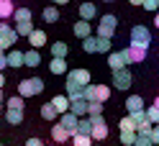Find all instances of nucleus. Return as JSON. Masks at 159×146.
I'll return each instance as SVG.
<instances>
[{"label": "nucleus", "instance_id": "43", "mask_svg": "<svg viewBox=\"0 0 159 146\" xmlns=\"http://www.w3.org/2000/svg\"><path fill=\"white\" fill-rule=\"evenodd\" d=\"M26 146H44V141H41V139H28Z\"/></svg>", "mask_w": 159, "mask_h": 146}, {"label": "nucleus", "instance_id": "21", "mask_svg": "<svg viewBox=\"0 0 159 146\" xmlns=\"http://www.w3.org/2000/svg\"><path fill=\"white\" fill-rule=\"evenodd\" d=\"M52 105L57 108V113H59V115L69 113V97H67V95H57V97H52Z\"/></svg>", "mask_w": 159, "mask_h": 146}, {"label": "nucleus", "instance_id": "17", "mask_svg": "<svg viewBox=\"0 0 159 146\" xmlns=\"http://www.w3.org/2000/svg\"><path fill=\"white\" fill-rule=\"evenodd\" d=\"M93 18H98L95 3H80V21H93Z\"/></svg>", "mask_w": 159, "mask_h": 146}, {"label": "nucleus", "instance_id": "38", "mask_svg": "<svg viewBox=\"0 0 159 146\" xmlns=\"http://www.w3.org/2000/svg\"><path fill=\"white\" fill-rule=\"evenodd\" d=\"M103 108H105V105L103 103H90V110H87V115H90V118H95V115H103Z\"/></svg>", "mask_w": 159, "mask_h": 146}, {"label": "nucleus", "instance_id": "10", "mask_svg": "<svg viewBox=\"0 0 159 146\" xmlns=\"http://www.w3.org/2000/svg\"><path fill=\"white\" fill-rule=\"evenodd\" d=\"M134 82V74L128 72V69H121V72H113V85H116V90H128Z\"/></svg>", "mask_w": 159, "mask_h": 146}, {"label": "nucleus", "instance_id": "5", "mask_svg": "<svg viewBox=\"0 0 159 146\" xmlns=\"http://www.w3.org/2000/svg\"><path fill=\"white\" fill-rule=\"evenodd\" d=\"M149 44H152V31L146 26H134L131 28V46L149 49Z\"/></svg>", "mask_w": 159, "mask_h": 146}, {"label": "nucleus", "instance_id": "40", "mask_svg": "<svg viewBox=\"0 0 159 146\" xmlns=\"http://www.w3.org/2000/svg\"><path fill=\"white\" fill-rule=\"evenodd\" d=\"M141 8H144V11H152V13H154V11L159 13V0H144Z\"/></svg>", "mask_w": 159, "mask_h": 146}, {"label": "nucleus", "instance_id": "31", "mask_svg": "<svg viewBox=\"0 0 159 146\" xmlns=\"http://www.w3.org/2000/svg\"><path fill=\"white\" fill-rule=\"evenodd\" d=\"M52 56H54V59H64V56H67V44L64 41L52 44Z\"/></svg>", "mask_w": 159, "mask_h": 146}, {"label": "nucleus", "instance_id": "13", "mask_svg": "<svg viewBox=\"0 0 159 146\" xmlns=\"http://www.w3.org/2000/svg\"><path fill=\"white\" fill-rule=\"evenodd\" d=\"M59 123H62L64 128L75 136V133H77V126H80V118H77L75 113H64V115H59Z\"/></svg>", "mask_w": 159, "mask_h": 146}, {"label": "nucleus", "instance_id": "33", "mask_svg": "<svg viewBox=\"0 0 159 146\" xmlns=\"http://www.w3.org/2000/svg\"><path fill=\"white\" fill-rule=\"evenodd\" d=\"M136 131H121V146H134Z\"/></svg>", "mask_w": 159, "mask_h": 146}, {"label": "nucleus", "instance_id": "48", "mask_svg": "<svg viewBox=\"0 0 159 146\" xmlns=\"http://www.w3.org/2000/svg\"><path fill=\"white\" fill-rule=\"evenodd\" d=\"M54 3H59V5H64V3H69V0H54Z\"/></svg>", "mask_w": 159, "mask_h": 146}, {"label": "nucleus", "instance_id": "3", "mask_svg": "<svg viewBox=\"0 0 159 146\" xmlns=\"http://www.w3.org/2000/svg\"><path fill=\"white\" fill-rule=\"evenodd\" d=\"M82 49L87 54H111V38H100V36H90L82 41Z\"/></svg>", "mask_w": 159, "mask_h": 146}, {"label": "nucleus", "instance_id": "47", "mask_svg": "<svg viewBox=\"0 0 159 146\" xmlns=\"http://www.w3.org/2000/svg\"><path fill=\"white\" fill-rule=\"evenodd\" d=\"M154 26H157V28H159V13H157V15H154Z\"/></svg>", "mask_w": 159, "mask_h": 146}, {"label": "nucleus", "instance_id": "7", "mask_svg": "<svg viewBox=\"0 0 159 146\" xmlns=\"http://www.w3.org/2000/svg\"><path fill=\"white\" fill-rule=\"evenodd\" d=\"M126 64H128L126 49H123V51H111V54H108V67H111V72H121V69H126Z\"/></svg>", "mask_w": 159, "mask_h": 146}, {"label": "nucleus", "instance_id": "28", "mask_svg": "<svg viewBox=\"0 0 159 146\" xmlns=\"http://www.w3.org/2000/svg\"><path fill=\"white\" fill-rule=\"evenodd\" d=\"M49 69H52V74H67V62L64 59H54V56H52Z\"/></svg>", "mask_w": 159, "mask_h": 146}, {"label": "nucleus", "instance_id": "18", "mask_svg": "<svg viewBox=\"0 0 159 146\" xmlns=\"http://www.w3.org/2000/svg\"><path fill=\"white\" fill-rule=\"evenodd\" d=\"M13 13H16L13 0H0V21H11Z\"/></svg>", "mask_w": 159, "mask_h": 146}, {"label": "nucleus", "instance_id": "44", "mask_svg": "<svg viewBox=\"0 0 159 146\" xmlns=\"http://www.w3.org/2000/svg\"><path fill=\"white\" fill-rule=\"evenodd\" d=\"M131 5H144V0H128Z\"/></svg>", "mask_w": 159, "mask_h": 146}, {"label": "nucleus", "instance_id": "6", "mask_svg": "<svg viewBox=\"0 0 159 146\" xmlns=\"http://www.w3.org/2000/svg\"><path fill=\"white\" fill-rule=\"evenodd\" d=\"M116 26H118V18L116 15H100V23H98V33L95 36H100V38H113L116 33Z\"/></svg>", "mask_w": 159, "mask_h": 146}, {"label": "nucleus", "instance_id": "26", "mask_svg": "<svg viewBox=\"0 0 159 146\" xmlns=\"http://www.w3.org/2000/svg\"><path fill=\"white\" fill-rule=\"evenodd\" d=\"M31 18H34L31 8H16V13H13V21L16 23H28Z\"/></svg>", "mask_w": 159, "mask_h": 146}, {"label": "nucleus", "instance_id": "46", "mask_svg": "<svg viewBox=\"0 0 159 146\" xmlns=\"http://www.w3.org/2000/svg\"><path fill=\"white\" fill-rule=\"evenodd\" d=\"M3 103H5V100H3V90H0V110H3Z\"/></svg>", "mask_w": 159, "mask_h": 146}, {"label": "nucleus", "instance_id": "1", "mask_svg": "<svg viewBox=\"0 0 159 146\" xmlns=\"http://www.w3.org/2000/svg\"><path fill=\"white\" fill-rule=\"evenodd\" d=\"M39 92H44V80L41 77H28V80L18 82V95L21 97H34Z\"/></svg>", "mask_w": 159, "mask_h": 146}, {"label": "nucleus", "instance_id": "22", "mask_svg": "<svg viewBox=\"0 0 159 146\" xmlns=\"http://www.w3.org/2000/svg\"><path fill=\"white\" fill-rule=\"evenodd\" d=\"M126 110L128 113H139V110H144V100H141V97H139V95H131V97H126Z\"/></svg>", "mask_w": 159, "mask_h": 146}, {"label": "nucleus", "instance_id": "14", "mask_svg": "<svg viewBox=\"0 0 159 146\" xmlns=\"http://www.w3.org/2000/svg\"><path fill=\"white\" fill-rule=\"evenodd\" d=\"M52 139H54L57 144H64V141L72 139V133H69L62 123H54V126H52Z\"/></svg>", "mask_w": 159, "mask_h": 146}, {"label": "nucleus", "instance_id": "34", "mask_svg": "<svg viewBox=\"0 0 159 146\" xmlns=\"http://www.w3.org/2000/svg\"><path fill=\"white\" fill-rule=\"evenodd\" d=\"M72 146H93V136H72Z\"/></svg>", "mask_w": 159, "mask_h": 146}, {"label": "nucleus", "instance_id": "2", "mask_svg": "<svg viewBox=\"0 0 159 146\" xmlns=\"http://www.w3.org/2000/svg\"><path fill=\"white\" fill-rule=\"evenodd\" d=\"M16 41H18L16 26H11L8 21H0V51H11Z\"/></svg>", "mask_w": 159, "mask_h": 146}, {"label": "nucleus", "instance_id": "37", "mask_svg": "<svg viewBox=\"0 0 159 146\" xmlns=\"http://www.w3.org/2000/svg\"><path fill=\"white\" fill-rule=\"evenodd\" d=\"M146 118L152 121V126H159V108H157V105L146 108Z\"/></svg>", "mask_w": 159, "mask_h": 146}, {"label": "nucleus", "instance_id": "16", "mask_svg": "<svg viewBox=\"0 0 159 146\" xmlns=\"http://www.w3.org/2000/svg\"><path fill=\"white\" fill-rule=\"evenodd\" d=\"M126 56H128V64H139L146 59V49H139V46H128L126 49Z\"/></svg>", "mask_w": 159, "mask_h": 146}, {"label": "nucleus", "instance_id": "49", "mask_svg": "<svg viewBox=\"0 0 159 146\" xmlns=\"http://www.w3.org/2000/svg\"><path fill=\"white\" fill-rule=\"evenodd\" d=\"M154 105H157V108H159V97H157V100H154Z\"/></svg>", "mask_w": 159, "mask_h": 146}, {"label": "nucleus", "instance_id": "41", "mask_svg": "<svg viewBox=\"0 0 159 146\" xmlns=\"http://www.w3.org/2000/svg\"><path fill=\"white\" fill-rule=\"evenodd\" d=\"M149 136H152V141H154V146H159V126H154V128L149 131Z\"/></svg>", "mask_w": 159, "mask_h": 146}, {"label": "nucleus", "instance_id": "36", "mask_svg": "<svg viewBox=\"0 0 159 146\" xmlns=\"http://www.w3.org/2000/svg\"><path fill=\"white\" fill-rule=\"evenodd\" d=\"M5 105H8L11 110H23V97H21V95H16V97H11Z\"/></svg>", "mask_w": 159, "mask_h": 146}, {"label": "nucleus", "instance_id": "4", "mask_svg": "<svg viewBox=\"0 0 159 146\" xmlns=\"http://www.w3.org/2000/svg\"><path fill=\"white\" fill-rule=\"evenodd\" d=\"M82 97H85V100H90V103L95 100V103H103L105 105L108 97H111V87H108V85H87Z\"/></svg>", "mask_w": 159, "mask_h": 146}, {"label": "nucleus", "instance_id": "12", "mask_svg": "<svg viewBox=\"0 0 159 146\" xmlns=\"http://www.w3.org/2000/svg\"><path fill=\"white\" fill-rule=\"evenodd\" d=\"M87 110H90V100H85V97H77V100H69V113H75L77 118H82V115H87Z\"/></svg>", "mask_w": 159, "mask_h": 146}, {"label": "nucleus", "instance_id": "20", "mask_svg": "<svg viewBox=\"0 0 159 146\" xmlns=\"http://www.w3.org/2000/svg\"><path fill=\"white\" fill-rule=\"evenodd\" d=\"M5 56H8V67H26L23 51H18V49H11V51H8Z\"/></svg>", "mask_w": 159, "mask_h": 146}, {"label": "nucleus", "instance_id": "35", "mask_svg": "<svg viewBox=\"0 0 159 146\" xmlns=\"http://www.w3.org/2000/svg\"><path fill=\"white\" fill-rule=\"evenodd\" d=\"M134 146H154V141H152V136H149V133H136Z\"/></svg>", "mask_w": 159, "mask_h": 146}, {"label": "nucleus", "instance_id": "25", "mask_svg": "<svg viewBox=\"0 0 159 146\" xmlns=\"http://www.w3.org/2000/svg\"><path fill=\"white\" fill-rule=\"evenodd\" d=\"M41 118H44V121H52V123H54V121L59 118V113H57V108L52 105V100L41 105Z\"/></svg>", "mask_w": 159, "mask_h": 146}, {"label": "nucleus", "instance_id": "11", "mask_svg": "<svg viewBox=\"0 0 159 146\" xmlns=\"http://www.w3.org/2000/svg\"><path fill=\"white\" fill-rule=\"evenodd\" d=\"M131 118H134V128H136V133H149V131H152V121L146 118V110L134 113Z\"/></svg>", "mask_w": 159, "mask_h": 146}, {"label": "nucleus", "instance_id": "32", "mask_svg": "<svg viewBox=\"0 0 159 146\" xmlns=\"http://www.w3.org/2000/svg\"><path fill=\"white\" fill-rule=\"evenodd\" d=\"M16 33H18V36H26V38H28V36L34 33V23H31V21H28V23H16Z\"/></svg>", "mask_w": 159, "mask_h": 146}, {"label": "nucleus", "instance_id": "51", "mask_svg": "<svg viewBox=\"0 0 159 146\" xmlns=\"http://www.w3.org/2000/svg\"><path fill=\"white\" fill-rule=\"evenodd\" d=\"M52 3H54V0H52Z\"/></svg>", "mask_w": 159, "mask_h": 146}, {"label": "nucleus", "instance_id": "23", "mask_svg": "<svg viewBox=\"0 0 159 146\" xmlns=\"http://www.w3.org/2000/svg\"><path fill=\"white\" fill-rule=\"evenodd\" d=\"M23 59H26V67H39L41 54H39V49H28V51H23Z\"/></svg>", "mask_w": 159, "mask_h": 146}, {"label": "nucleus", "instance_id": "9", "mask_svg": "<svg viewBox=\"0 0 159 146\" xmlns=\"http://www.w3.org/2000/svg\"><path fill=\"white\" fill-rule=\"evenodd\" d=\"M67 80L75 82V85H80V87H87V85L93 82V77H90L87 69H72V72H67Z\"/></svg>", "mask_w": 159, "mask_h": 146}, {"label": "nucleus", "instance_id": "27", "mask_svg": "<svg viewBox=\"0 0 159 146\" xmlns=\"http://www.w3.org/2000/svg\"><path fill=\"white\" fill-rule=\"evenodd\" d=\"M5 121H8V126H21L23 123V110H11L8 108L5 110Z\"/></svg>", "mask_w": 159, "mask_h": 146}, {"label": "nucleus", "instance_id": "29", "mask_svg": "<svg viewBox=\"0 0 159 146\" xmlns=\"http://www.w3.org/2000/svg\"><path fill=\"white\" fill-rule=\"evenodd\" d=\"M77 133H80V136H93V121H90V118H80ZM77 133H75V136H77Z\"/></svg>", "mask_w": 159, "mask_h": 146}, {"label": "nucleus", "instance_id": "19", "mask_svg": "<svg viewBox=\"0 0 159 146\" xmlns=\"http://www.w3.org/2000/svg\"><path fill=\"white\" fill-rule=\"evenodd\" d=\"M28 44H31L34 49H41L46 44V31H41V28H34V33L28 36Z\"/></svg>", "mask_w": 159, "mask_h": 146}, {"label": "nucleus", "instance_id": "39", "mask_svg": "<svg viewBox=\"0 0 159 146\" xmlns=\"http://www.w3.org/2000/svg\"><path fill=\"white\" fill-rule=\"evenodd\" d=\"M118 128H121V131H136V128H134V118H131V115H126V118H121V123H118Z\"/></svg>", "mask_w": 159, "mask_h": 146}, {"label": "nucleus", "instance_id": "24", "mask_svg": "<svg viewBox=\"0 0 159 146\" xmlns=\"http://www.w3.org/2000/svg\"><path fill=\"white\" fill-rule=\"evenodd\" d=\"M64 87H67V92H64V95L69 97V100H77V97H82V95H85V87H80V85L69 82V80H67V85H64Z\"/></svg>", "mask_w": 159, "mask_h": 146}, {"label": "nucleus", "instance_id": "15", "mask_svg": "<svg viewBox=\"0 0 159 146\" xmlns=\"http://www.w3.org/2000/svg\"><path fill=\"white\" fill-rule=\"evenodd\" d=\"M72 31H75L77 38H82V41H85V38H90V36H93V26H90V21H77Z\"/></svg>", "mask_w": 159, "mask_h": 146}, {"label": "nucleus", "instance_id": "42", "mask_svg": "<svg viewBox=\"0 0 159 146\" xmlns=\"http://www.w3.org/2000/svg\"><path fill=\"white\" fill-rule=\"evenodd\" d=\"M8 67V56H5V51H0V72H3Z\"/></svg>", "mask_w": 159, "mask_h": 146}, {"label": "nucleus", "instance_id": "30", "mask_svg": "<svg viewBox=\"0 0 159 146\" xmlns=\"http://www.w3.org/2000/svg\"><path fill=\"white\" fill-rule=\"evenodd\" d=\"M44 21L46 23H57L59 21V8H54V5H49V8H44Z\"/></svg>", "mask_w": 159, "mask_h": 146}, {"label": "nucleus", "instance_id": "45", "mask_svg": "<svg viewBox=\"0 0 159 146\" xmlns=\"http://www.w3.org/2000/svg\"><path fill=\"white\" fill-rule=\"evenodd\" d=\"M3 85H5V77H3V72H0V90H3Z\"/></svg>", "mask_w": 159, "mask_h": 146}, {"label": "nucleus", "instance_id": "8", "mask_svg": "<svg viewBox=\"0 0 159 146\" xmlns=\"http://www.w3.org/2000/svg\"><path fill=\"white\" fill-rule=\"evenodd\" d=\"M93 121V141H105L108 139V123H105V118L103 115H95V118H90Z\"/></svg>", "mask_w": 159, "mask_h": 146}, {"label": "nucleus", "instance_id": "50", "mask_svg": "<svg viewBox=\"0 0 159 146\" xmlns=\"http://www.w3.org/2000/svg\"><path fill=\"white\" fill-rule=\"evenodd\" d=\"M103 3H113V0H103Z\"/></svg>", "mask_w": 159, "mask_h": 146}]
</instances>
